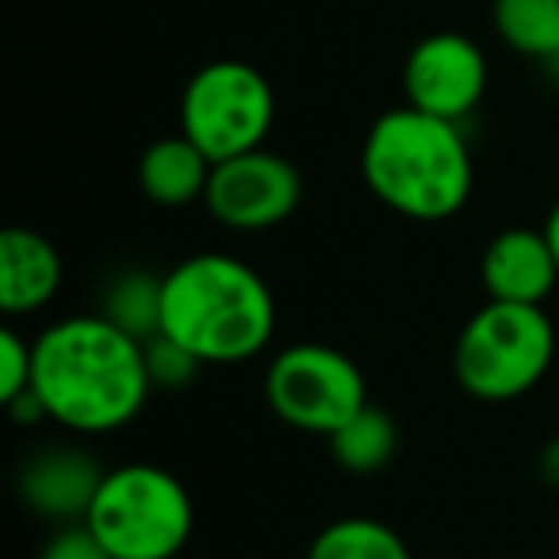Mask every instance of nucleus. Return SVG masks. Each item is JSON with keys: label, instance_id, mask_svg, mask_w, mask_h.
Masks as SVG:
<instances>
[{"label": "nucleus", "instance_id": "nucleus-1", "mask_svg": "<svg viewBox=\"0 0 559 559\" xmlns=\"http://www.w3.org/2000/svg\"><path fill=\"white\" fill-rule=\"evenodd\" d=\"M32 391L47 421L70 433L123 429L154 391L146 342L104 314H70L35 337Z\"/></svg>", "mask_w": 559, "mask_h": 559}, {"label": "nucleus", "instance_id": "nucleus-2", "mask_svg": "<svg viewBox=\"0 0 559 559\" xmlns=\"http://www.w3.org/2000/svg\"><path fill=\"white\" fill-rule=\"evenodd\" d=\"M276 299L261 272L230 253H195L162 276V334L203 368L241 365L272 342Z\"/></svg>", "mask_w": 559, "mask_h": 559}, {"label": "nucleus", "instance_id": "nucleus-3", "mask_svg": "<svg viewBox=\"0 0 559 559\" xmlns=\"http://www.w3.org/2000/svg\"><path fill=\"white\" fill-rule=\"evenodd\" d=\"M360 173L383 207L418 223L452 218L475 185L472 150L460 123L426 116L411 104L383 111L368 127Z\"/></svg>", "mask_w": 559, "mask_h": 559}, {"label": "nucleus", "instance_id": "nucleus-4", "mask_svg": "<svg viewBox=\"0 0 559 559\" xmlns=\"http://www.w3.org/2000/svg\"><path fill=\"white\" fill-rule=\"evenodd\" d=\"M85 525L111 559H173L195 525L192 495L157 464L108 467L85 513Z\"/></svg>", "mask_w": 559, "mask_h": 559}, {"label": "nucleus", "instance_id": "nucleus-5", "mask_svg": "<svg viewBox=\"0 0 559 559\" xmlns=\"http://www.w3.org/2000/svg\"><path fill=\"white\" fill-rule=\"evenodd\" d=\"M551 357H556V330L544 307L487 299V307H479L460 330L452 372L472 399L510 403L528 395L548 376Z\"/></svg>", "mask_w": 559, "mask_h": 559}, {"label": "nucleus", "instance_id": "nucleus-6", "mask_svg": "<svg viewBox=\"0 0 559 559\" xmlns=\"http://www.w3.org/2000/svg\"><path fill=\"white\" fill-rule=\"evenodd\" d=\"M276 119V93L257 66L215 58L192 73L180 96V134L195 142L211 162L261 150Z\"/></svg>", "mask_w": 559, "mask_h": 559}, {"label": "nucleus", "instance_id": "nucleus-7", "mask_svg": "<svg viewBox=\"0 0 559 559\" xmlns=\"http://www.w3.org/2000/svg\"><path fill=\"white\" fill-rule=\"evenodd\" d=\"M264 399L280 421L304 433L330 437L360 406H368V383L357 360L334 345L299 342L280 349L264 372Z\"/></svg>", "mask_w": 559, "mask_h": 559}, {"label": "nucleus", "instance_id": "nucleus-8", "mask_svg": "<svg viewBox=\"0 0 559 559\" xmlns=\"http://www.w3.org/2000/svg\"><path fill=\"white\" fill-rule=\"evenodd\" d=\"M304 200V177L284 154L249 150L226 157L211 169V185L203 207L223 226L241 234H261L280 226Z\"/></svg>", "mask_w": 559, "mask_h": 559}, {"label": "nucleus", "instance_id": "nucleus-9", "mask_svg": "<svg viewBox=\"0 0 559 559\" xmlns=\"http://www.w3.org/2000/svg\"><path fill=\"white\" fill-rule=\"evenodd\" d=\"M406 104L426 116L460 123L479 108L487 93V58L479 43L460 32H433L406 55L403 66Z\"/></svg>", "mask_w": 559, "mask_h": 559}, {"label": "nucleus", "instance_id": "nucleus-10", "mask_svg": "<svg viewBox=\"0 0 559 559\" xmlns=\"http://www.w3.org/2000/svg\"><path fill=\"white\" fill-rule=\"evenodd\" d=\"M479 280L487 299L544 307L559 284V261L548 246V234L525 226L495 234L479 257Z\"/></svg>", "mask_w": 559, "mask_h": 559}, {"label": "nucleus", "instance_id": "nucleus-11", "mask_svg": "<svg viewBox=\"0 0 559 559\" xmlns=\"http://www.w3.org/2000/svg\"><path fill=\"white\" fill-rule=\"evenodd\" d=\"M104 479V467L81 449H47L35 452L20 467V498L27 510L50 521H85L96 487Z\"/></svg>", "mask_w": 559, "mask_h": 559}, {"label": "nucleus", "instance_id": "nucleus-12", "mask_svg": "<svg viewBox=\"0 0 559 559\" xmlns=\"http://www.w3.org/2000/svg\"><path fill=\"white\" fill-rule=\"evenodd\" d=\"M62 288V257L39 230L9 226L0 234V311L35 314Z\"/></svg>", "mask_w": 559, "mask_h": 559}, {"label": "nucleus", "instance_id": "nucleus-13", "mask_svg": "<svg viewBox=\"0 0 559 559\" xmlns=\"http://www.w3.org/2000/svg\"><path fill=\"white\" fill-rule=\"evenodd\" d=\"M211 162L188 134H169L142 150L139 157V188L157 207H188V203L207 195L211 185Z\"/></svg>", "mask_w": 559, "mask_h": 559}, {"label": "nucleus", "instance_id": "nucleus-14", "mask_svg": "<svg viewBox=\"0 0 559 559\" xmlns=\"http://www.w3.org/2000/svg\"><path fill=\"white\" fill-rule=\"evenodd\" d=\"M326 441H330V456L349 475H376L399 452V426L388 411L368 403L342 429H334Z\"/></svg>", "mask_w": 559, "mask_h": 559}, {"label": "nucleus", "instance_id": "nucleus-15", "mask_svg": "<svg viewBox=\"0 0 559 559\" xmlns=\"http://www.w3.org/2000/svg\"><path fill=\"white\" fill-rule=\"evenodd\" d=\"M490 20L513 55L548 62L559 50V0H495Z\"/></svg>", "mask_w": 559, "mask_h": 559}, {"label": "nucleus", "instance_id": "nucleus-16", "mask_svg": "<svg viewBox=\"0 0 559 559\" xmlns=\"http://www.w3.org/2000/svg\"><path fill=\"white\" fill-rule=\"evenodd\" d=\"M100 314L139 342L157 337L162 334V276H150L142 269L111 276L100 299Z\"/></svg>", "mask_w": 559, "mask_h": 559}, {"label": "nucleus", "instance_id": "nucleus-17", "mask_svg": "<svg viewBox=\"0 0 559 559\" xmlns=\"http://www.w3.org/2000/svg\"><path fill=\"white\" fill-rule=\"evenodd\" d=\"M307 559H411L406 540L376 518L330 521L307 548Z\"/></svg>", "mask_w": 559, "mask_h": 559}, {"label": "nucleus", "instance_id": "nucleus-18", "mask_svg": "<svg viewBox=\"0 0 559 559\" xmlns=\"http://www.w3.org/2000/svg\"><path fill=\"white\" fill-rule=\"evenodd\" d=\"M146 368H150V383H154V388L177 391V388H188L203 365L188 349H180L177 342L157 334L146 342Z\"/></svg>", "mask_w": 559, "mask_h": 559}, {"label": "nucleus", "instance_id": "nucleus-19", "mask_svg": "<svg viewBox=\"0 0 559 559\" xmlns=\"http://www.w3.org/2000/svg\"><path fill=\"white\" fill-rule=\"evenodd\" d=\"M32 372H35V342H27L12 326H4L0 330V399L12 403L24 391H32Z\"/></svg>", "mask_w": 559, "mask_h": 559}, {"label": "nucleus", "instance_id": "nucleus-20", "mask_svg": "<svg viewBox=\"0 0 559 559\" xmlns=\"http://www.w3.org/2000/svg\"><path fill=\"white\" fill-rule=\"evenodd\" d=\"M39 559H111V551L96 540V533L85 521H70V525L50 536Z\"/></svg>", "mask_w": 559, "mask_h": 559}, {"label": "nucleus", "instance_id": "nucleus-21", "mask_svg": "<svg viewBox=\"0 0 559 559\" xmlns=\"http://www.w3.org/2000/svg\"><path fill=\"white\" fill-rule=\"evenodd\" d=\"M540 479L559 490V437H551L540 449Z\"/></svg>", "mask_w": 559, "mask_h": 559}, {"label": "nucleus", "instance_id": "nucleus-22", "mask_svg": "<svg viewBox=\"0 0 559 559\" xmlns=\"http://www.w3.org/2000/svg\"><path fill=\"white\" fill-rule=\"evenodd\" d=\"M544 234H548V246H551V253H556V261H559V203L548 211V218H544Z\"/></svg>", "mask_w": 559, "mask_h": 559}, {"label": "nucleus", "instance_id": "nucleus-23", "mask_svg": "<svg viewBox=\"0 0 559 559\" xmlns=\"http://www.w3.org/2000/svg\"><path fill=\"white\" fill-rule=\"evenodd\" d=\"M544 66H548L551 81H559V50H556V55H551V58H548V62H544Z\"/></svg>", "mask_w": 559, "mask_h": 559}]
</instances>
